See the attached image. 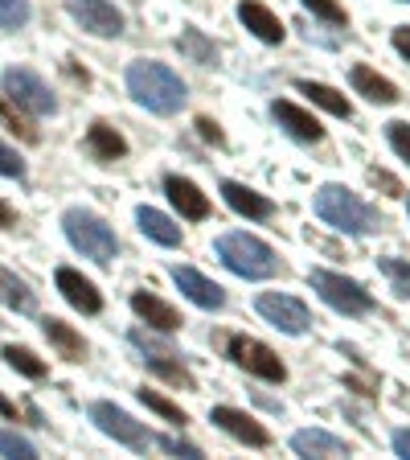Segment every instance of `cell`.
Listing matches in <instances>:
<instances>
[{"label":"cell","instance_id":"28","mask_svg":"<svg viewBox=\"0 0 410 460\" xmlns=\"http://www.w3.org/2000/svg\"><path fill=\"white\" fill-rule=\"evenodd\" d=\"M0 358H4L17 374H25V378H46V362H41L38 354H29V349H21V345H4Z\"/></svg>","mask_w":410,"mask_h":460},{"label":"cell","instance_id":"6","mask_svg":"<svg viewBox=\"0 0 410 460\" xmlns=\"http://www.w3.org/2000/svg\"><path fill=\"white\" fill-rule=\"evenodd\" d=\"M226 354H230L234 366H242V370L255 374V378H263V383H284L287 378V366L279 362V354L271 349V345L255 341V337H230Z\"/></svg>","mask_w":410,"mask_h":460},{"label":"cell","instance_id":"11","mask_svg":"<svg viewBox=\"0 0 410 460\" xmlns=\"http://www.w3.org/2000/svg\"><path fill=\"white\" fill-rule=\"evenodd\" d=\"M70 17L86 29V33H95V38H119L124 33V17L115 4L107 0H66Z\"/></svg>","mask_w":410,"mask_h":460},{"label":"cell","instance_id":"25","mask_svg":"<svg viewBox=\"0 0 410 460\" xmlns=\"http://www.w3.org/2000/svg\"><path fill=\"white\" fill-rule=\"evenodd\" d=\"M300 95H308L316 107H325L328 115H336V119H349L353 115V107H349V99L341 95V91H333V86H325V83H312V78H300Z\"/></svg>","mask_w":410,"mask_h":460},{"label":"cell","instance_id":"27","mask_svg":"<svg viewBox=\"0 0 410 460\" xmlns=\"http://www.w3.org/2000/svg\"><path fill=\"white\" fill-rule=\"evenodd\" d=\"M177 46H181V54L189 58V62H197V66H218V46H214L201 29H185Z\"/></svg>","mask_w":410,"mask_h":460},{"label":"cell","instance_id":"43","mask_svg":"<svg viewBox=\"0 0 410 460\" xmlns=\"http://www.w3.org/2000/svg\"><path fill=\"white\" fill-rule=\"evenodd\" d=\"M62 70H66V75H70V78H74V83H83V86H86V83H91V75H86V70H78V66H74V62H70V58H66V62H62Z\"/></svg>","mask_w":410,"mask_h":460},{"label":"cell","instance_id":"15","mask_svg":"<svg viewBox=\"0 0 410 460\" xmlns=\"http://www.w3.org/2000/svg\"><path fill=\"white\" fill-rule=\"evenodd\" d=\"M57 292L66 296L70 308H78V313H86V316H95L99 308H103L99 288L91 284V279H83L78 271H70V268H57Z\"/></svg>","mask_w":410,"mask_h":460},{"label":"cell","instance_id":"7","mask_svg":"<svg viewBox=\"0 0 410 460\" xmlns=\"http://www.w3.org/2000/svg\"><path fill=\"white\" fill-rule=\"evenodd\" d=\"M132 345L144 354V362H148V370L161 374L164 383L172 386H185V391H193V374L181 366V354L172 349L169 341H161V337L144 333V329H132Z\"/></svg>","mask_w":410,"mask_h":460},{"label":"cell","instance_id":"30","mask_svg":"<svg viewBox=\"0 0 410 460\" xmlns=\"http://www.w3.org/2000/svg\"><path fill=\"white\" fill-rule=\"evenodd\" d=\"M0 119H4V124H9L25 144H38V140H41V132H38L33 124H29L25 115H21V107H13V99H9V95H0Z\"/></svg>","mask_w":410,"mask_h":460},{"label":"cell","instance_id":"38","mask_svg":"<svg viewBox=\"0 0 410 460\" xmlns=\"http://www.w3.org/2000/svg\"><path fill=\"white\" fill-rule=\"evenodd\" d=\"M370 185H378V190H386L390 198H402V185H398V177H390V172H382V169H370Z\"/></svg>","mask_w":410,"mask_h":460},{"label":"cell","instance_id":"42","mask_svg":"<svg viewBox=\"0 0 410 460\" xmlns=\"http://www.w3.org/2000/svg\"><path fill=\"white\" fill-rule=\"evenodd\" d=\"M13 222H17V210H13L9 201H0V230H9Z\"/></svg>","mask_w":410,"mask_h":460},{"label":"cell","instance_id":"1","mask_svg":"<svg viewBox=\"0 0 410 460\" xmlns=\"http://www.w3.org/2000/svg\"><path fill=\"white\" fill-rule=\"evenodd\" d=\"M127 95L156 115H172V111H181V103H185V83L164 62H148L144 58V62L127 66Z\"/></svg>","mask_w":410,"mask_h":460},{"label":"cell","instance_id":"31","mask_svg":"<svg viewBox=\"0 0 410 460\" xmlns=\"http://www.w3.org/2000/svg\"><path fill=\"white\" fill-rule=\"evenodd\" d=\"M140 402H144V407H148V411L164 415V420H169V423H189V420H185V411H181V407H177V402H169V399H164V394L148 391V386H144V391H140Z\"/></svg>","mask_w":410,"mask_h":460},{"label":"cell","instance_id":"36","mask_svg":"<svg viewBox=\"0 0 410 460\" xmlns=\"http://www.w3.org/2000/svg\"><path fill=\"white\" fill-rule=\"evenodd\" d=\"M161 444L164 452H169V456H189V460H201V448L197 444H189V440H177V436H161Z\"/></svg>","mask_w":410,"mask_h":460},{"label":"cell","instance_id":"5","mask_svg":"<svg viewBox=\"0 0 410 460\" xmlns=\"http://www.w3.org/2000/svg\"><path fill=\"white\" fill-rule=\"evenodd\" d=\"M308 279H312V288L320 292V300H325L328 308H336V313H345V316H365L373 308V296L357 284V279H345V276L325 271V268H316Z\"/></svg>","mask_w":410,"mask_h":460},{"label":"cell","instance_id":"19","mask_svg":"<svg viewBox=\"0 0 410 460\" xmlns=\"http://www.w3.org/2000/svg\"><path fill=\"white\" fill-rule=\"evenodd\" d=\"M222 198H226V206L234 214H242V218L263 222V218H271V214H275V206H271L263 193L247 190V185H239V181H222Z\"/></svg>","mask_w":410,"mask_h":460},{"label":"cell","instance_id":"37","mask_svg":"<svg viewBox=\"0 0 410 460\" xmlns=\"http://www.w3.org/2000/svg\"><path fill=\"white\" fill-rule=\"evenodd\" d=\"M0 172H4V177H17V181H25V161L13 153L9 144H0Z\"/></svg>","mask_w":410,"mask_h":460},{"label":"cell","instance_id":"12","mask_svg":"<svg viewBox=\"0 0 410 460\" xmlns=\"http://www.w3.org/2000/svg\"><path fill=\"white\" fill-rule=\"evenodd\" d=\"M210 423H218L226 436H234V440L250 444V448H267V444H271L267 428H263V423H255L247 411H239V407H214V411H210Z\"/></svg>","mask_w":410,"mask_h":460},{"label":"cell","instance_id":"35","mask_svg":"<svg viewBox=\"0 0 410 460\" xmlns=\"http://www.w3.org/2000/svg\"><path fill=\"white\" fill-rule=\"evenodd\" d=\"M386 136H390V148L402 156V161H410V124H402V119H394V124H386Z\"/></svg>","mask_w":410,"mask_h":460},{"label":"cell","instance_id":"32","mask_svg":"<svg viewBox=\"0 0 410 460\" xmlns=\"http://www.w3.org/2000/svg\"><path fill=\"white\" fill-rule=\"evenodd\" d=\"M300 4H304V9L312 13V17L325 21V25H336V29L349 25V17H345V9L336 4V0H300Z\"/></svg>","mask_w":410,"mask_h":460},{"label":"cell","instance_id":"39","mask_svg":"<svg viewBox=\"0 0 410 460\" xmlns=\"http://www.w3.org/2000/svg\"><path fill=\"white\" fill-rule=\"evenodd\" d=\"M197 132H201V140H210V144H226V136H222V128L214 124L210 115H201V119H197Z\"/></svg>","mask_w":410,"mask_h":460},{"label":"cell","instance_id":"18","mask_svg":"<svg viewBox=\"0 0 410 460\" xmlns=\"http://www.w3.org/2000/svg\"><path fill=\"white\" fill-rule=\"evenodd\" d=\"M239 21L255 33L258 41H267V46H279V41H284V25H279V17L267 9V4H258V0H242Z\"/></svg>","mask_w":410,"mask_h":460},{"label":"cell","instance_id":"22","mask_svg":"<svg viewBox=\"0 0 410 460\" xmlns=\"http://www.w3.org/2000/svg\"><path fill=\"white\" fill-rule=\"evenodd\" d=\"M41 333H46V341L54 345V349L66 358V362H83L86 345H83V337H78L74 329L66 325V321H57V316H46V321H41Z\"/></svg>","mask_w":410,"mask_h":460},{"label":"cell","instance_id":"33","mask_svg":"<svg viewBox=\"0 0 410 460\" xmlns=\"http://www.w3.org/2000/svg\"><path fill=\"white\" fill-rule=\"evenodd\" d=\"M0 452H4V456H17V460H33V456H38V448H33L25 436L4 431V428H0Z\"/></svg>","mask_w":410,"mask_h":460},{"label":"cell","instance_id":"24","mask_svg":"<svg viewBox=\"0 0 410 460\" xmlns=\"http://www.w3.org/2000/svg\"><path fill=\"white\" fill-rule=\"evenodd\" d=\"M353 86L362 91L370 103H382V107H390V103H398V86L390 83V78H382L378 70H370V66H353Z\"/></svg>","mask_w":410,"mask_h":460},{"label":"cell","instance_id":"2","mask_svg":"<svg viewBox=\"0 0 410 460\" xmlns=\"http://www.w3.org/2000/svg\"><path fill=\"white\" fill-rule=\"evenodd\" d=\"M316 214L328 222V226L345 230V234H373V230H382V214L365 206L353 190H345V185H320L316 193Z\"/></svg>","mask_w":410,"mask_h":460},{"label":"cell","instance_id":"10","mask_svg":"<svg viewBox=\"0 0 410 460\" xmlns=\"http://www.w3.org/2000/svg\"><path fill=\"white\" fill-rule=\"evenodd\" d=\"M258 313L267 316L275 329H284V333H292V337H300V333L312 329V313H308L296 296H284V292H263V296H258Z\"/></svg>","mask_w":410,"mask_h":460},{"label":"cell","instance_id":"17","mask_svg":"<svg viewBox=\"0 0 410 460\" xmlns=\"http://www.w3.org/2000/svg\"><path fill=\"white\" fill-rule=\"evenodd\" d=\"M132 313L140 316V321H148L156 333H177V329H181V316H177V308L164 305V300L153 296V292H132Z\"/></svg>","mask_w":410,"mask_h":460},{"label":"cell","instance_id":"34","mask_svg":"<svg viewBox=\"0 0 410 460\" xmlns=\"http://www.w3.org/2000/svg\"><path fill=\"white\" fill-rule=\"evenodd\" d=\"M29 21V0H0V29H21Z\"/></svg>","mask_w":410,"mask_h":460},{"label":"cell","instance_id":"13","mask_svg":"<svg viewBox=\"0 0 410 460\" xmlns=\"http://www.w3.org/2000/svg\"><path fill=\"white\" fill-rule=\"evenodd\" d=\"M172 284L181 288V292H185V296H189L197 308H210V313H218V308L226 305V292H222L214 279L201 276L197 268H181V263H177V268H172Z\"/></svg>","mask_w":410,"mask_h":460},{"label":"cell","instance_id":"40","mask_svg":"<svg viewBox=\"0 0 410 460\" xmlns=\"http://www.w3.org/2000/svg\"><path fill=\"white\" fill-rule=\"evenodd\" d=\"M394 49H398V54L410 62V25H398V29H394Z\"/></svg>","mask_w":410,"mask_h":460},{"label":"cell","instance_id":"21","mask_svg":"<svg viewBox=\"0 0 410 460\" xmlns=\"http://www.w3.org/2000/svg\"><path fill=\"white\" fill-rule=\"evenodd\" d=\"M135 222H140L144 234L153 243H161V247H181V226H177L169 214L153 210V206H140V210H135Z\"/></svg>","mask_w":410,"mask_h":460},{"label":"cell","instance_id":"45","mask_svg":"<svg viewBox=\"0 0 410 460\" xmlns=\"http://www.w3.org/2000/svg\"><path fill=\"white\" fill-rule=\"evenodd\" d=\"M406 4H410V0H406Z\"/></svg>","mask_w":410,"mask_h":460},{"label":"cell","instance_id":"29","mask_svg":"<svg viewBox=\"0 0 410 460\" xmlns=\"http://www.w3.org/2000/svg\"><path fill=\"white\" fill-rule=\"evenodd\" d=\"M378 268H382V276L390 279L394 296L410 300V263H406V259H394V255H386V259H378Z\"/></svg>","mask_w":410,"mask_h":460},{"label":"cell","instance_id":"23","mask_svg":"<svg viewBox=\"0 0 410 460\" xmlns=\"http://www.w3.org/2000/svg\"><path fill=\"white\" fill-rule=\"evenodd\" d=\"M292 448H296L300 456H349V444L328 436V431H320V428L296 431V436H292Z\"/></svg>","mask_w":410,"mask_h":460},{"label":"cell","instance_id":"3","mask_svg":"<svg viewBox=\"0 0 410 460\" xmlns=\"http://www.w3.org/2000/svg\"><path fill=\"white\" fill-rule=\"evenodd\" d=\"M214 251H218L222 263L242 279H267V276L279 271V255L263 239L247 234V230H230V234H222V239L214 243Z\"/></svg>","mask_w":410,"mask_h":460},{"label":"cell","instance_id":"4","mask_svg":"<svg viewBox=\"0 0 410 460\" xmlns=\"http://www.w3.org/2000/svg\"><path fill=\"white\" fill-rule=\"evenodd\" d=\"M62 230H66V239L74 251H83L86 259H95V263H111L115 251H119V243H115V230L107 226L99 214L91 210H66L62 214Z\"/></svg>","mask_w":410,"mask_h":460},{"label":"cell","instance_id":"26","mask_svg":"<svg viewBox=\"0 0 410 460\" xmlns=\"http://www.w3.org/2000/svg\"><path fill=\"white\" fill-rule=\"evenodd\" d=\"M0 305L17 308V313H33V308H38V296L29 292L25 279H17L13 271L0 268Z\"/></svg>","mask_w":410,"mask_h":460},{"label":"cell","instance_id":"8","mask_svg":"<svg viewBox=\"0 0 410 460\" xmlns=\"http://www.w3.org/2000/svg\"><path fill=\"white\" fill-rule=\"evenodd\" d=\"M0 83H4V95H9L25 115H54V111H57V99L49 95V86L41 83L33 70L9 66Z\"/></svg>","mask_w":410,"mask_h":460},{"label":"cell","instance_id":"41","mask_svg":"<svg viewBox=\"0 0 410 460\" xmlns=\"http://www.w3.org/2000/svg\"><path fill=\"white\" fill-rule=\"evenodd\" d=\"M394 452H398V456H410V431L406 428L394 431Z\"/></svg>","mask_w":410,"mask_h":460},{"label":"cell","instance_id":"9","mask_svg":"<svg viewBox=\"0 0 410 460\" xmlns=\"http://www.w3.org/2000/svg\"><path fill=\"white\" fill-rule=\"evenodd\" d=\"M91 420L99 423V431L103 436H111V440H119V444H127V448H148V428L144 423H135L127 411H119L115 402H95L91 407Z\"/></svg>","mask_w":410,"mask_h":460},{"label":"cell","instance_id":"14","mask_svg":"<svg viewBox=\"0 0 410 460\" xmlns=\"http://www.w3.org/2000/svg\"><path fill=\"white\" fill-rule=\"evenodd\" d=\"M271 115H275V124L284 128L292 140H300V144H316L320 136H325V128L316 124V119L304 111V107L287 103V99H275V103H271Z\"/></svg>","mask_w":410,"mask_h":460},{"label":"cell","instance_id":"44","mask_svg":"<svg viewBox=\"0 0 410 460\" xmlns=\"http://www.w3.org/2000/svg\"><path fill=\"white\" fill-rule=\"evenodd\" d=\"M0 415H9V420H17V407H13V402L4 399V394H0Z\"/></svg>","mask_w":410,"mask_h":460},{"label":"cell","instance_id":"20","mask_svg":"<svg viewBox=\"0 0 410 460\" xmlns=\"http://www.w3.org/2000/svg\"><path fill=\"white\" fill-rule=\"evenodd\" d=\"M86 153L95 156L99 164H111L127 153V140L115 132L111 124H91V132H86Z\"/></svg>","mask_w":410,"mask_h":460},{"label":"cell","instance_id":"16","mask_svg":"<svg viewBox=\"0 0 410 460\" xmlns=\"http://www.w3.org/2000/svg\"><path fill=\"white\" fill-rule=\"evenodd\" d=\"M164 193H169V201L181 210V218H210V198L197 190L193 181H185V177H164Z\"/></svg>","mask_w":410,"mask_h":460}]
</instances>
